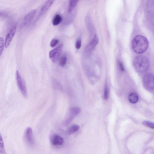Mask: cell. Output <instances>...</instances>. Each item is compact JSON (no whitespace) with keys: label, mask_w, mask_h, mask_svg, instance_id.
Masks as SVG:
<instances>
[{"label":"cell","mask_w":154,"mask_h":154,"mask_svg":"<svg viewBox=\"0 0 154 154\" xmlns=\"http://www.w3.org/2000/svg\"><path fill=\"white\" fill-rule=\"evenodd\" d=\"M79 128L80 127L78 125H72L67 129V133L69 134H73L78 131Z\"/></svg>","instance_id":"cell-13"},{"label":"cell","mask_w":154,"mask_h":154,"mask_svg":"<svg viewBox=\"0 0 154 154\" xmlns=\"http://www.w3.org/2000/svg\"><path fill=\"white\" fill-rule=\"evenodd\" d=\"M149 45L147 39L141 35L136 36L132 41V48L136 53L141 54L147 49Z\"/></svg>","instance_id":"cell-1"},{"label":"cell","mask_w":154,"mask_h":154,"mask_svg":"<svg viewBox=\"0 0 154 154\" xmlns=\"http://www.w3.org/2000/svg\"><path fill=\"white\" fill-rule=\"evenodd\" d=\"M98 41V37L96 35H95L85 48V52L87 55H88L91 53L97 44Z\"/></svg>","instance_id":"cell-6"},{"label":"cell","mask_w":154,"mask_h":154,"mask_svg":"<svg viewBox=\"0 0 154 154\" xmlns=\"http://www.w3.org/2000/svg\"><path fill=\"white\" fill-rule=\"evenodd\" d=\"M63 48V44H60L49 52V57L52 61L54 62L57 61L62 51Z\"/></svg>","instance_id":"cell-5"},{"label":"cell","mask_w":154,"mask_h":154,"mask_svg":"<svg viewBox=\"0 0 154 154\" xmlns=\"http://www.w3.org/2000/svg\"><path fill=\"white\" fill-rule=\"evenodd\" d=\"M25 137L27 143L30 145H32L34 144L33 131L31 127H27L25 131Z\"/></svg>","instance_id":"cell-7"},{"label":"cell","mask_w":154,"mask_h":154,"mask_svg":"<svg viewBox=\"0 0 154 154\" xmlns=\"http://www.w3.org/2000/svg\"><path fill=\"white\" fill-rule=\"evenodd\" d=\"M5 46V42L4 39L0 37V57L4 50Z\"/></svg>","instance_id":"cell-19"},{"label":"cell","mask_w":154,"mask_h":154,"mask_svg":"<svg viewBox=\"0 0 154 154\" xmlns=\"http://www.w3.org/2000/svg\"><path fill=\"white\" fill-rule=\"evenodd\" d=\"M36 13V10H33L28 14L24 17L23 22L25 24L29 23L33 18Z\"/></svg>","instance_id":"cell-10"},{"label":"cell","mask_w":154,"mask_h":154,"mask_svg":"<svg viewBox=\"0 0 154 154\" xmlns=\"http://www.w3.org/2000/svg\"><path fill=\"white\" fill-rule=\"evenodd\" d=\"M119 65L120 70L123 72L125 71V69L122 63L121 62H119Z\"/></svg>","instance_id":"cell-24"},{"label":"cell","mask_w":154,"mask_h":154,"mask_svg":"<svg viewBox=\"0 0 154 154\" xmlns=\"http://www.w3.org/2000/svg\"><path fill=\"white\" fill-rule=\"evenodd\" d=\"M50 142L51 144L55 146L61 145L64 143L63 138L58 135H53L50 138Z\"/></svg>","instance_id":"cell-8"},{"label":"cell","mask_w":154,"mask_h":154,"mask_svg":"<svg viewBox=\"0 0 154 154\" xmlns=\"http://www.w3.org/2000/svg\"><path fill=\"white\" fill-rule=\"evenodd\" d=\"M16 29V26H14L7 35L5 41V46L7 48L10 44Z\"/></svg>","instance_id":"cell-9"},{"label":"cell","mask_w":154,"mask_h":154,"mask_svg":"<svg viewBox=\"0 0 154 154\" xmlns=\"http://www.w3.org/2000/svg\"><path fill=\"white\" fill-rule=\"evenodd\" d=\"M142 124L144 126L152 129L154 128V123L148 121H144L142 122Z\"/></svg>","instance_id":"cell-18"},{"label":"cell","mask_w":154,"mask_h":154,"mask_svg":"<svg viewBox=\"0 0 154 154\" xmlns=\"http://www.w3.org/2000/svg\"><path fill=\"white\" fill-rule=\"evenodd\" d=\"M6 15V14L5 13L0 11V17L4 16Z\"/></svg>","instance_id":"cell-25"},{"label":"cell","mask_w":154,"mask_h":154,"mask_svg":"<svg viewBox=\"0 0 154 154\" xmlns=\"http://www.w3.org/2000/svg\"><path fill=\"white\" fill-rule=\"evenodd\" d=\"M79 0H69L68 12L69 13L72 12L75 8Z\"/></svg>","instance_id":"cell-12"},{"label":"cell","mask_w":154,"mask_h":154,"mask_svg":"<svg viewBox=\"0 0 154 154\" xmlns=\"http://www.w3.org/2000/svg\"><path fill=\"white\" fill-rule=\"evenodd\" d=\"M0 153L6 154V152L3 138L0 133Z\"/></svg>","instance_id":"cell-15"},{"label":"cell","mask_w":154,"mask_h":154,"mask_svg":"<svg viewBox=\"0 0 154 154\" xmlns=\"http://www.w3.org/2000/svg\"><path fill=\"white\" fill-rule=\"evenodd\" d=\"M81 46V40L80 38H78L77 40L75 43V48L77 49H79Z\"/></svg>","instance_id":"cell-23"},{"label":"cell","mask_w":154,"mask_h":154,"mask_svg":"<svg viewBox=\"0 0 154 154\" xmlns=\"http://www.w3.org/2000/svg\"><path fill=\"white\" fill-rule=\"evenodd\" d=\"M128 100L131 103H135L138 101V97L137 94L135 93H132L128 96Z\"/></svg>","instance_id":"cell-14"},{"label":"cell","mask_w":154,"mask_h":154,"mask_svg":"<svg viewBox=\"0 0 154 154\" xmlns=\"http://www.w3.org/2000/svg\"><path fill=\"white\" fill-rule=\"evenodd\" d=\"M16 77L19 88L23 97H26L27 96V91L26 83L17 70L16 71Z\"/></svg>","instance_id":"cell-4"},{"label":"cell","mask_w":154,"mask_h":154,"mask_svg":"<svg viewBox=\"0 0 154 154\" xmlns=\"http://www.w3.org/2000/svg\"><path fill=\"white\" fill-rule=\"evenodd\" d=\"M70 111L76 116L80 112L81 109L78 107H74L71 108Z\"/></svg>","instance_id":"cell-17"},{"label":"cell","mask_w":154,"mask_h":154,"mask_svg":"<svg viewBox=\"0 0 154 154\" xmlns=\"http://www.w3.org/2000/svg\"><path fill=\"white\" fill-rule=\"evenodd\" d=\"M109 95V89L107 85L106 84L105 87L104 91L103 98L105 100L108 99Z\"/></svg>","instance_id":"cell-20"},{"label":"cell","mask_w":154,"mask_h":154,"mask_svg":"<svg viewBox=\"0 0 154 154\" xmlns=\"http://www.w3.org/2000/svg\"><path fill=\"white\" fill-rule=\"evenodd\" d=\"M62 20L61 16L59 14H57L54 17L53 24L54 26H57L59 24L61 21Z\"/></svg>","instance_id":"cell-16"},{"label":"cell","mask_w":154,"mask_h":154,"mask_svg":"<svg viewBox=\"0 0 154 154\" xmlns=\"http://www.w3.org/2000/svg\"><path fill=\"white\" fill-rule=\"evenodd\" d=\"M66 57L65 55L62 56L60 60V66L62 67L64 66L66 64Z\"/></svg>","instance_id":"cell-21"},{"label":"cell","mask_w":154,"mask_h":154,"mask_svg":"<svg viewBox=\"0 0 154 154\" xmlns=\"http://www.w3.org/2000/svg\"><path fill=\"white\" fill-rule=\"evenodd\" d=\"M143 83L144 88L147 91L152 92L154 90V76L151 73L146 74L143 79Z\"/></svg>","instance_id":"cell-3"},{"label":"cell","mask_w":154,"mask_h":154,"mask_svg":"<svg viewBox=\"0 0 154 154\" xmlns=\"http://www.w3.org/2000/svg\"><path fill=\"white\" fill-rule=\"evenodd\" d=\"M133 66L135 70L139 72H146L149 69V62L146 57L139 55L136 57L133 61Z\"/></svg>","instance_id":"cell-2"},{"label":"cell","mask_w":154,"mask_h":154,"mask_svg":"<svg viewBox=\"0 0 154 154\" xmlns=\"http://www.w3.org/2000/svg\"><path fill=\"white\" fill-rule=\"evenodd\" d=\"M59 40L57 39H53L50 43V46L51 47H54L56 46L58 44Z\"/></svg>","instance_id":"cell-22"},{"label":"cell","mask_w":154,"mask_h":154,"mask_svg":"<svg viewBox=\"0 0 154 154\" xmlns=\"http://www.w3.org/2000/svg\"><path fill=\"white\" fill-rule=\"evenodd\" d=\"M55 0H48L42 8L39 14V17L45 13L52 5Z\"/></svg>","instance_id":"cell-11"}]
</instances>
